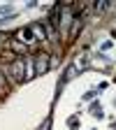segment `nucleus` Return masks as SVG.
<instances>
[{"instance_id":"nucleus-5","label":"nucleus","mask_w":116,"mask_h":130,"mask_svg":"<svg viewBox=\"0 0 116 130\" xmlns=\"http://www.w3.org/2000/svg\"><path fill=\"white\" fill-rule=\"evenodd\" d=\"M12 46H14V49H16V51H26V44H21V42H19V40H16V42H14V44H12Z\"/></svg>"},{"instance_id":"nucleus-3","label":"nucleus","mask_w":116,"mask_h":130,"mask_svg":"<svg viewBox=\"0 0 116 130\" xmlns=\"http://www.w3.org/2000/svg\"><path fill=\"white\" fill-rule=\"evenodd\" d=\"M49 65H51V58H49L46 54H37L35 56V72L37 74H44L49 70Z\"/></svg>"},{"instance_id":"nucleus-2","label":"nucleus","mask_w":116,"mask_h":130,"mask_svg":"<svg viewBox=\"0 0 116 130\" xmlns=\"http://www.w3.org/2000/svg\"><path fill=\"white\" fill-rule=\"evenodd\" d=\"M16 40H21V44H26V46L35 44L37 40H35V32H32V26L30 28H21L19 32H16Z\"/></svg>"},{"instance_id":"nucleus-4","label":"nucleus","mask_w":116,"mask_h":130,"mask_svg":"<svg viewBox=\"0 0 116 130\" xmlns=\"http://www.w3.org/2000/svg\"><path fill=\"white\" fill-rule=\"evenodd\" d=\"M7 91V79H5V74L0 72V93H5Z\"/></svg>"},{"instance_id":"nucleus-1","label":"nucleus","mask_w":116,"mask_h":130,"mask_svg":"<svg viewBox=\"0 0 116 130\" xmlns=\"http://www.w3.org/2000/svg\"><path fill=\"white\" fill-rule=\"evenodd\" d=\"M23 68H26V63H23L21 58H12V60H9V79H14V81H23V79H26Z\"/></svg>"}]
</instances>
